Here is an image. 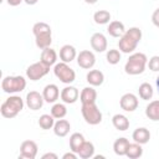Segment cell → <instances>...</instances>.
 <instances>
[{"label": "cell", "instance_id": "17", "mask_svg": "<svg viewBox=\"0 0 159 159\" xmlns=\"http://www.w3.org/2000/svg\"><path fill=\"white\" fill-rule=\"evenodd\" d=\"M76 57H77V52H76V48L72 45H63L60 48V58H61L62 62L70 63Z\"/></svg>", "mask_w": 159, "mask_h": 159}, {"label": "cell", "instance_id": "28", "mask_svg": "<svg viewBox=\"0 0 159 159\" xmlns=\"http://www.w3.org/2000/svg\"><path fill=\"white\" fill-rule=\"evenodd\" d=\"M143 155V148H142V144L139 143H129V147H128V150H127V154L125 157H128L129 159H138Z\"/></svg>", "mask_w": 159, "mask_h": 159}, {"label": "cell", "instance_id": "18", "mask_svg": "<svg viewBox=\"0 0 159 159\" xmlns=\"http://www.w3.org/2000/svg\"><path fill=\"white\" fill-rule=\"evenodd\" d=\"M132 139L135 142V143H139V144H147L150 139V132L145 128V127H139L137 128L133 134H132Z\"/></svg>", "mask_w": 159, "mask_h": 159}, {"label": "cell", "instance_id": "40", "mask_svg": "<svg viewBox=\"0 0 159 159\" xmlns=\"http://www.w3.org/2000/svg\"><path fill=\"white\" fill-rule=\"evenodd\" d=\"M98 0H84V2H87V4H89V5H93V4H96Z\"/></svg>", "mask_w": 159, "mask_h": 159}, {"label": "cell", "instance_id": "1", "mask_svg": "<svg viewBox=\"0 0 159 159\" xmlns=\"http://www.w3.org/2000/svg\"><path fill=\"white\" fill-rule=\"evenodd\" d=\"M142 40V30L139 27H130L119 37L118 47L123 53H132Z\"/></svg>", "mask_w": 159, "mask_h": 159}, {"label": "cell", "instance_id": "6", "mask_svg": "<svg viewBox=\"0 0 159 159\" xmlns=\"http://www.w3.org/2000/svg\"><path fill=\"white\" fill-rule=\"evenodd\" d=\"M81 113L86 123L91 125H97L102 122V112L96 103H84L81 107Z\"/></svg>", "mask_w": 159, "mask_h": 159}, {"label": "cell", "instance_id": "8", "mask_svg": "<svg viewBox=\"0 0 159 159\" xmlns=\"http://www.w3.org/2000/svg\"><path fill=\"white\" fill-rule=\"evenodd\" d=\"M48 72H50V67L47 65H45L43 62L39 61V62L30 65L26 68V77L30 81H39L42 77H45Z\"/></svg>", "mask_w": 159, "mask_h": 159}, {"label": "cell", "instance_id": "41", "mask_svg": "<svg viewBox=\"0 0 159 159\" xmlns=\"http://www.w3.org/2000/svg\"><path fill=\"white\" fill-rule=\"evenodd\" d=\"M155 84H157V88H158V92H159V76L155 78Z\"/></svg>", "mask_w": 159, "mask_h": 159}, {"label": "cell", "instance_id": "4", "mask_svg": "<svg viewBox=\"0 0 159 159\" xmlns=\"http://www.w3.org/2000/svg\"><path fill=\"white\" fill-rule=\"evenodd\" d=\"M24 108V101L20 96H10L0 107V113L4 118H15Z\"/></svg>", "mask_w": 159, "mask_h": 159}, {"label": "cell", "instance_id": "24", "mask_svg": "<svg viewBox=\"0 0 159 159\" xmlns=\"http://www.w3.org/2000/svg\"><path fill=\"white\" fill-rule=\"evenodd\" d=\"M128 147H129V140L127 138H124V137L116 139V142L113 143V150L119 157H123V155L127 154Z\"/></svg>", "mask_w": 159, "mask_h": 159}, {"label": "cell", "instance_id": "34", "mask_svg": "<svg viewBox=\"0 0 159 159\" xmlns=\"http://www.w3.org/2000/svg\"><path fill=\"white\" fill-rule=\"evenodd\" d=\"M148 67L153 72H159V56H153L148 61Z\"/></svg>", "mask_w": 159, "mask_h": 159}, {"label": "cell", "instance_id": "5", "mask_svg": "<svg viewBox=\"0 0 159 159\" xmlns=\"http://www.w3.org/2000/svg\"><path fill=\"white\" fill-rule=\"evenodd\" d=\"M26 87V80L22 76H6L1 81V88L5 93H19Z\"/></svg>", "mask_w": 159, "mask_h": 159}, {"label": "cell", "instance_id": "37", "mask_svg": "<svg viewBox=\"0 0 159 159\" xmlns=\"http://www.w3.org/2000/svg\"><path fill=\"white\" fill-rule=\"evenodd\" d=\"M22 1H24V0H6V2H7L10 6H17V5H20Z\"/></svg>", "mask_w": 159, "mask_h": 159}, {"label": "cell", "instance_id": "30", "mask_svg": "<svg viewBox=\"0 0 159 159\" xmlns=\"http://www.w3.org/2000/svg\"><path fill=\"white\" fill-rule=\"evenodd\" d=\"M93 20H94V22L98 24V25H106V24H108L109 20H111V14H109V11H107V10H98V11L94 12Z\"/></svg>", "mask_w": 159, "mask_h": 159}, {"label": "cell", "instance_id": "23", "mask_svg": "<svg viewBox=\"0 0 159 159\" xmlns=\"http://www.w3.org/2000/svg\"><path fill=\"white\" fill-rule=\"evenodd\" d=\"M112 124L116 129L120 130V132H124L129 128V119L124 116V114H114L112 117Z\"/></svg>", "mask_w": 159, "mask_h": 159}, {"label": "cell", "instance_id": "16", "mask_svg": "<svg viewBox=\"0 0 159 159\" xmlns=\"http://www.w3.org/2000/svg\"><path fill=\"white\" fill-rule=\"evenodd\" d=\"M70 129H71V124L67 119L61 118V119H57V122H55V125H53L55 135H57L60 138H63L70 133Z\"/></svg>", "mask_w": 159, "mask_h": 159}, {"label": "cell", "instance_id": "19", "mask_svg": "<svg viewBox=\"0 0 159 159\" xmlns=\"http://www.w3.org/2000/svg\"><path fill=\"white\" fill-rule=\"evenodd\" d=\"M97 99V91L93 88V86L84 87L80 94V101L82 104L84 103H96Z\"/></svg>", "mask_w": 159, "mask_h": 159}, {"label": "cell", "instance_id": "21", "mask_svg": "<svg viewBox=\"0 0 159 159\" xmlns=\"http://www.w3.org/2000/svg\"><path fill=\"white\" fill-rule=\"evenodd\" d=\"M40 61L43 62L45 65H47L48 67H51V66L55 65L56 61H57V53H56V51H55L53 48H51V47L43 48L42 52H41Z\"/></svg>", "mask_w": 159, "mask_h": 159}, {"label": "cell", "instance_id": "29", "mask_svg": "<svg viewBox=\"0 0 159 159\" xmlns=\"http://www.w3.org/2000/svg\"><path fill=\"white\" fill-rule=\"evenodd\" d=\"M138 93H139V97H140L142 99L149 101V99H152V97H153V94H154V91H153V87H152L149 83L144 82V83H142V84L139 86Z\"/></svg>", "mask_w": 159, "mask_h": 159}, {"label": "cell", "instance_id": "31", "mask_svg": "<svg viewBox=\"0 0 159 159\" xmlns=\"http://www.w3.org/2000/svg\"><path fill=\"white\" fill-rule=\"evenodd\" d=\"M51 114L55 119H61L65 118V116L67 114V108L65 104L62 103H55L51 108Z\"/></svg>", "mask_w": 159, "mask_h": 159}, {"label": "cell", "instance_id": "10", "mask_svg": "<svg viewBox=\"0 0 159 159\" xmlns=\"http://www.w3.org/2000/svg\"><path fill=\"white\" fill-rule=\"evenodd\" d=\"M39 147L34 140H24L20 145V158L35 159L37 155Z\"/></svg>", "mask_w": 159, "mask_h": 159}, {"label": "cell", "instance_id": "14", "mask_svg": "<svg viewBox=\"0 0 159 159\" xmlns=\"http://www.w3.org/2000/svg\"><path fill=\"white\" fill-rule=\"evenodd\" d=\"M61 99L63 103H67V104H72L75 102H77L78 97H80V92L76 87L73 86H66L62 91H61V94H60Z\"/></svg>", "mask_w": 159, "mask_h": 159}, {"label": "cell", "instance_id": "33", "mask_svg": "<svg viewBox=\"0 0 159 159\" xmlns=\"http://www.w3.org/2000/svg\"><path fill=\"white\" fill-rule=\"evenodd\" d=\"M106 58H107V62L109 65H117L120 61V51H118L116 48H111L107 51Z\"/></svg>", "mask_w": 159, "mask_h": 159}, {"label": "cell", "instance_id": "13", "mask_svg": "<svg viewBox=\"0 0 159 159\" xmlns=\"http://www.w3.org/2000/svg\"><path fill=\"white\" fill-rule=\"evenodd\" d=\"M89 42H91V47L96 52H104L107 50V46H108L107 39L102 32H94L91 36Z\"/></svg>", "mask_w": 159, "mask_h": 159}, {"label": "cell", "instance_id": "3", "mask_svg": "<svg viewBox=\"0 0 159 159\" xmlns=\"http://www.w3.org/2000/svg\"><path fill=\"white\" fill-rule=\"evenodd\" d=\"M147 63H148L147 56L142 52H135V53H132L127 60L124 65V71L127 75H130V76L140 75L144 72Z\"/></svg>", "mask_w": 159, "mask_h": 159}, {"label": "cell", "instance_id": "2", "mask_svg": "<svg viewBox=\"0 0 159 159\" xmlns=\"http://www.w3.org/2000/svg\"><path fill=\"white\" fill-rule=\"evenodd\" d=\"M32 34L35 35V42L39 48L43 50V48L50 47L52 42V31L48 24L43 21L36 22L32 26Z\"/></svg>", "mask_w": 159, "mask_h": 159}, {"label": "cell", "instance_id": "15", "mask_svg": "<svg viewBox=\"0 0 159 159\" xmlns=\"http://www.w3.org/2000/svg\"><path fill=\"white\" fill-rule=\"evenodd\" d=\"M60 94H61V93H60L58 87H57L56 84H53V83H50V84L45 86V88H43V91H42L43 99H45V102H47V103H55V102L58 99Z\"/></svg>", "mask_w": 159, "mask_h": 159}, {"label": "cell", "instance_id": "11", "mask_svg": "<svg viewBox=\"0 0 159 159\" xmlns=\"http://www.w3.org/2000/svg\"><path fill=\"white\" fill-rule=\"evenodd\" d=\"M26 106L31 109V111H39L40 108H42L43 106V96L37 92V91H30L26 94Z\"/></svg>", "mask_w": 159, "mask_h": 159}, {"label": "cell", "instance_id": "7", "mask_svg": "<svg viewBox=\"0 0 159 159\" xmlns=\"http://www.w3.org/2000/svg\"><path fill=\"white\" fill-rule=\"evenodd\" d=\"M53 73L62 83H66V84L72 83L76 78V72L66 62L56 63L55 67H53Z\"/></svg>", "mask_w": 159, "mask_h": 159}, {"label": "cell", "instance_id": "25", "mask_svg": "<svg viewBox=\"0 0 159 159\" xmlns=\"http://www.w3.org/2000/svg\"><path fill=\"white\" fill-rule=\"evenodd\" d=\"M77 154H78V157L82 158V159L93 158V157H94V145H93V143L84 140V143L81 145L80 150L77 152Z\"/></svg>", "mask_w": 159, "mask_h": 159}, {"label": "cell", "instance_id": "35", "mask_svg": "<svg viewBox=\"0 0 159 159\" xmlns=\"http://www.w3.org/2000/svg\"><path fill=\"white\" fill-rule=\"evenodd\" d=\"M152 22L154 26L159 27V7L157 10H154V12L152 14Z\"/></svg>", "mask_w": 159, "mask_h": 159}, {"label": "cell", "instance_id": "38", "mask_svg": "<svg viewBox=\"0 0 159 159\" xmlns=\"http://www.w3.org/2000/svg\"><path fill=\"white\" fill-rule=\"evenodd\" d=\"M47 158H52V159H57L58 157H57V154H55V153H45V154L42 155V159H47Z\"/></svg>", "mask_w": 159, "mask_h": 159}, {"label": "cell", "instance_id": "12", "mask_svg": "<svg viewBox=\"0 0 159 159\" xmlns=\"http://www.w3.org/2000/svg\"><path fill=\"white\" fill-rule=\"evenodd\" d=\"M138 104H139V101H138V97L133 93H125L120 97V101H119V106L123 111L125 112H134L137 108H138Z\"/></svg>", "mask_w": 159, "mask_h": 159}, {"label": "cell", "instance_id": "26", "mask_svg": "<svg viewBox=\"0 0 159 159\" xmlns=\"http://www.w3.org/2000/svg\"><path fill=\"white\" fill-rule=\"evenodd\" d=\"M145 116L150 120H159V101H152L145 107Z\"/></svg>", "mask_w": 159, "mask_h": 159}, {"label": "cell", "instance_id": "32", "mask_svg": "<svg viewBox=\"0 0 159 159\" xmlns=\"http://www.w3.org/2000/svg\"><path fill=\"white\" fill-rule=\"evenodd\" d=\"M39 125H40V128H42L45 130L51 129L55 125V118L52 117V114H42L39 118Z\"/></svg>", "mask_w": 159, "mask_h": 159}, {"label": "cell", "instance_id": "20", "mask_svg": "<svg viewBox=\"0 0 159 159\" xmlns=\"http://www.w3.org/2000/svg\"><path fill=\"white\" fill-rule=\"evenodd\" d=\"M107 32L109 34V36L112 37H120L124 32H125V27H124V24L118 21V20H114V21H111L108 27H107Z\"/></svg>", "mask_w": 159, "mask_h": 159}, {"label": "cell", "instance_id": "36", "mask_svg": "<svg viewBox=\"0 0 159 159\" xmlns=\"http://www.w3.org/2000/svg\"><path fill=\"white\" fill-rule=\"evenodd\" d=\"M77 157H78V154L71 150L70 153H65L62 158H63V159H77Z\"/></svg>", "mask_w": 159, "mask_h": 159}, {"label": "cell", "instance_id": "22", "mask_svg": "<svg viewBox=\"0 0 159 159\" xmlns=\"http://www.w3.org/2000/svg\"><path fill=\"white\" fill-rule=\"evenodd\" d=\"M86 80L87 82L93 86V87H97V86H101L103 82H104V75L103 72H101L99 70H91L87 76H86Z\"/></svg>", "mask_w": 159, "mask_h": 159}, {"label": "cell", "instance_id": "39", "mask_svg": "<svg viewBox=\"0 0 159 159\" xmlns=\"http://www.w3.org/2000/svg\"><path fill=\"white\" fill-rule=\"evenodd\" d=\"M27 5H35V4H37V1L39 0H24Z\"/></svg>", "mask_w": 159, "mask_h": 159}, {"label": "cell", "instance_id": "27", "mask_svg": "<svg viewBox=\"0 0 159 159\" xmlns=\"http://www.w3.org/2000/svg\"><path fill=\"white\" fill-rule=\"evenodd\" d=\"M84 143V137L81 133H73L70 137V149L75 153H77L81 148V145Z\"/></svg>", "mask_w": 159, "mask_h": 159}, {"label": "cell", "instance_id": "9", "mask_svg": "<svg viewBox=\"0 0 159 159\" xmlns=\"http://www.w3.org/2000/svg\"><path fill=\"white\" fill-rule=\"evenodd\" d=\"M96 63V56L92 51L89 50H83L77 55V65L81 68L84 70H89L94 66Z\"/></svg>", "mask_w": 159, "mask_h": 159}]
</instances>
